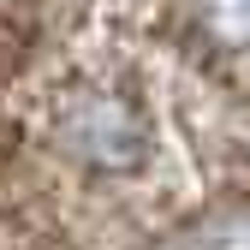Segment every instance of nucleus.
<instances>
[{
	"label": "nucleus",
	"mask_w": 250,
	"mask_h": 250,
	"mask_svg": "<svg viewBox=\"0 0 250 250\" xmlns=\"http://www.w3.org/2000/svg\"><path fill=\"white\" fill-rule=\"evenodd\" d=\"M197 18H203V36L221 54L250 60V0H197Z\"/></svg>",
	"instance_id": "f257e3e1"
}]
</instances>
